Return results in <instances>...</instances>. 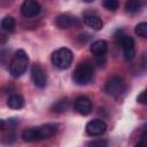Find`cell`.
I'll use <instances>...</instances> for the list:
<instances>
[{
    "mask_svg": "<svg viewBox=\"0 0 147 147\" xmlns=\"http://www.w3.org/2000/svg\"><path fill=\"white\" fill-rule=\"evenodd\" d=\"M59 130L57 124L48 123L36 127H28L22 132V139L26 142H33V141H40L48 139L56 134Z\"/></svg>",
    "mask_w": 147,
    "mask_h": 147,
    "instance_id": "obj_1",
    "label": "cell"
},
{
    "mask_svg": "<svg viewBox=\"0 0 147 147\" xmlns=\"http://www.w3.org/2000/svg\"><path fill=\"white\" fill-rule=\"evenodd\" d=\"M94 76V67L90 61H82L72 74V80L77 85H87Z\"/></svg>",
    "mask_w": 147,
    "mask_h": 147,
    "instance_id": "obj_2",
    "label": "cell"
},
{
    "mask_svg": "<svg viewBox=\"0 0 147 147\" xmlns=\"http://www.w3.org/2000/svg\"><path fill=\"white\" fill-rule=\"evenodd\" d=\"M28 64H29V56L26 55L25 51H23V49L16 51V53L13 55V59L9 64V70H10L11 76L14 78L21 77L26 71Z\"/></svg>",
    "mask_w": 147,
    "mask_h": 147,
    "instance_id": "obj_3",
    "label": "cell"
},
{
    "mask_svg": "<svg viewBox=\"0 0 147 147\" xmlns=\"http://www.w3.org/2000/svg\"><path fill=\"white\" fill-rule=\"evenodd\" d=\"M72 62V52L67 47H61L52 54V63L61 69H68Z\"/></svg>",
    "mask_w": 147,
    "mask_h": 147,
    "instance_id": "obj_4",
    "label": "cell"
},
{
    "mask_svg": "<svg viewBox=\"0 0 147 147\" xmlns=\"http://www.w3.org/2000/svg\"><path fill=\"white\" fill-rule=\"evenodd\" d=\"M105 91L115 98H118L121 95H123L126 91V84L125 82L118 77V76H114L111 78H109L105 85Z\"/></svg>",
    "mask_w": 147,
    "mask_h": 147,
    "instance_id": "obj_5",
    "label": "cell"
},
{
    "mask_svg": "<svg viewBox=\"0 0 147 147\" xmlns=\"http://www.w3.org/2000/svg\"><path fill=\"white\" fill-rule=\"evenodd\" d=\"M119 44L123 49V54L126 61H132L136 56V48H134V40L131 36L122 34L119 38Z\"/></svg>",
    "mask_w": 147,
    "mask_h": 147,
    "instance_id": "obj_6",
    "label": "cell"
},
{
    "mask_svg": "<svg viewBox=\"0 0 147 147\" xmlns=\"http://www.w3.org/2000/svg\"><path fill=\"white\" fill-rule=\"evenodd\" d=\"M41 11V6L39 2L33 0H25L21 6V13L24 17L30 18L37 16Z\"/></svg>",
    "mask_w": 147,
    "mask_h": 147,
    "instance_id": "obj_7",
    "label": "cell"
},
{
    "mask_svg": "<svg viewBox=\"0 0 147 147\" xmlns=\"http://www.w3.org/2000/svg\"><path fill=\"white\" fill-rule=\"evenodd\" d=\"M106 129H107V125L106 123L102 121V119H99V118H95V119H92L90 122H87L86 126H85V131L88 136H101L106 132Z\"/></svg>",
    "mask_w": 147,
    "mask_h": 147,
    "instance_id": "obj_8",
    "label": "cell"
},
{
    "mask_svg": "<svg viewBox=\"0 0 147 147\" xmlns=\"http://www.w3.org/2000/svg\"><path fill=\"white\" fill-rule=\"evenodd\" d=\"M31 77H32V82L33 84L39 87V88H44L47 84V75L44 71V69L38 65V64H33L31 68Z\"/></svg>",
    "mask_w": 147,
    "mask_h": 147,
    "instance_id": "obj_9",
    "label": "cell"
},
{
    "mask_svg": "<svg viewBox=\"0 0 147 147\" xmlns=\"http://www.w3.org/2000/svg\"><path fill=\"white\" fill-rule=\"evenodd\" d=\"M75 110L80 115H88L92 111V103L86 96H78L74 103Z\"/></svg>",
    "mask_w": 147,
    "mask_h": 147,
    "instance_id": "obj_10",
    "label": "cell"
},
{
    "mask_svg": "<svg viewBox=\"0 0 147 147\" xmlns=\"http://www.w3.org/2000/svg\"><path fill=\"white\" fill-rule=\"evenodd\" d=\"M83 20H84L85 24L87 26L92 28L93 30H101L102 29L103 23H102L101 18L94 13H85Z\"/></svg>",
    "mask_w": 147,
    "mask_h": 147,
    "instance_id": "obj_11",
    "label": "cell"
},
{
    "mask_svg": "<svg viewBox=\"0 0 147 147\" xmlns=\"http://www.w3.org/2000/svg\"><path fill=\"white\" fill-rule=\"evenodd\" d=\"M90 49H91L93 55H95L98 57H102L108 51V44L106 40H102V39L95 40L94 42H92Z\"/></svg>",
    "mask_w": 147,
    "mask_h": 147,
    "instance_id": "obj_12",
    "label": "cell"
},
{
    "mask_svg": "<svg viewBox=\"0 0 147 147\" xmlns=\"http://www.w3.org/2000/svg\"><path fill=\"white\" fill-rule=\"evenodd\" d=\"M7 106L11 109H21L24 106V99L18 94H11L7 99Z\"/></svg>",
    "mask_w": 147,
    "mask_h": 147,
    "instance_id": "obj_13",
    "label": "cell"
},
{
    "mask_svg": "<svg viewBox=\"0 0 147 147\" xmlns=\"http://www.w3.org/2000/svg\"><path fill=\"white\" fill-rule=\"evenodd\" d=\"M144 6V2L140 0H130L125 2V9L127 13H137Z\"/></svg>",
    "mask_w": 147,
    "mask_h": 147,
    "instance_id": "obj_14",
    "label": "cell"
},
{
    "mask_svg": "<svg viewBox=\"0 0 147 147\" xmlns=\"http://www.w3.org/2000/svg\"><path fill=\"white\" fill-rule=\"evenodd\" d=\"M55 24L60 29H68L72 24V18L70 16H68V15H60V16L56 17Z\"/></svg>",
    "mask_w": 147,
    "mask_h": 147,
    "instance_id": "obj_15",
    "label": "cell"
},
{
    "mask_svg": "<svg viewBox=\"0 0 147 147\" xmlns=\"http://www.w3.org/2000/svg\"><path fill=\"white\" fill-rule=\"evenodd\" d=\"M14 28H15V20L11 16H6V17L2 18V21H1V29L3 31L11 32V31H14Z\"/></svg>",
    "mask_w": 147,
    "mask_h": 147,
    "instance_id": "obj_16",
    "label": "cell"
},
{
    "mask_svg": "<svg viewBox=\"0 0 147 147\" xmlns=\"http://www.w3.org/2000/svg\"><path fill=\"white\" fill-rule=\"evenodd\" d=\"M69 107V101L68 99H61L59 101H56L53 107H52V110L53 111H56V113H62L64 110H67Z\"/></svg>",
    "mask_w": 147,
    "mask_h": 147,
    "instance_id": "obj_17",
    "label": "cell"
},
{
    "mask_svg": "<svg viewBox=\"0 0 147 147\" xmlns=\"http://www.w3.org/2000/svg\"><path fill=\"white\" fill-rule=\"evenodd\" d=\"M134 32L139 37L147 38V22H141V23L137 24L134 28Z\"/></svg>",
    "mask_w": 147,
    "mask_h": 147,
    "instance_id": "obj_18",
    "label": "cell"
},
{
    "mask_svg": "<svg viewBox=\"0 0 147 147\" xmlns=\"http://www.w3.org/2000/svg\"><path fill=\"white\" fill-rule=\"evenodd\" d=\"M87 147H108V142L105 139H94L87 144Z\"/></svg>",
    "mask_w": 147,
    "mask_h": 147,
    "instance_id": "obj_19",
    "label": "cell"
},
{
    "mask_svg": "<svg viewBox=\"0 0 147 147\" xmlns=\"http://www.w3.org/2000/svg\"><path fill=\"white\" fill-rule=\"evenodd\" d=\"M103 6H105L108 10H116V9L118 8L119 3H118V1H116V0H105V1H103Z\"/></svg>",
    "mask_w": 147,
    "mask_h": 147,
    "instance_id": "obj_20",
    "label": "cell"
},
{
    "mask_svg": "<svg viewBox=\"0 0 147 147\" xmlns=\"http://www.w3.org/2000/svg\"><path fill=\"white\" fill-rule=\"evenodd\" d=\"M137 101H138L139 103H141V105L147 106V90H146V91H144V92H141V93L138 95Z\"/></svg>",
    "mask_w": 147,
    "mask_h": 147,
    "instance_id": "obj_21",
    "label": "cell"
},
{
    "mask_svg": "<svg viewBox=\"0 0 147 147\" xmlns=\"http://www.w3.org/2000/svg\"><path fill=\"white\" fill-rule=\"evenodd\" d=\"M134 147H147V145H146L144 141H140V142H138V144H137Z\"/></svg>",
    "mask_w": 147,
    "mask_h": 147,
    "instance_id": "obj_22",
    "label": "cell"
}]
</instances>
